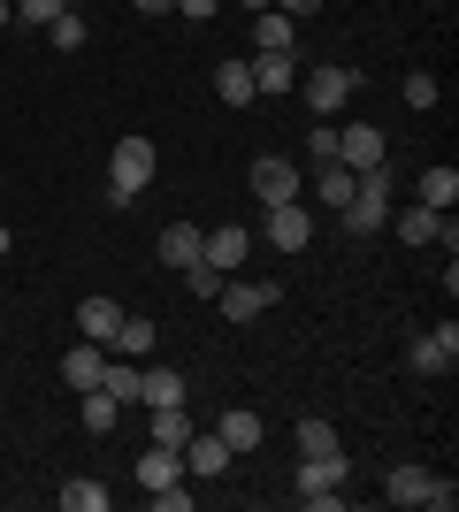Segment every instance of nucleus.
<instances>
[{"instance_id":"f257e3e1","label":"nucleus","mask_w":459,"mask_h":512,"mask_svg":"<svg viewBox=\"0 0 459 512\" xmlns=\"http://www.w3.org/2000/svg\"><path fill=\"white\" fill-rule=\"evenodd\" d=\"M337 222H345V237H383V222H391V169H360V192L337 207Z\"/></svg>"},{"instance_id":"f03ea898","label":"nucleus","mask_w":459,"mask_h":512,"mask_svg":"<svg viewBox=\"0 0 459 512\" xmlns=\"http://www.w3.org/2000/svg\"><path fill=\"white\" fill-rule=\"evenodd\" d=\"M146 184H153V146L146 138H115V153H108V207H131Z\"/></svg>"},{"instance_id":"7ed1b4c3","label":"nucleus","mask_w":459,"mask_h":512,"mask_svg":"<svg viewBox=\"0 0 459 512\" xmlns=\"http://www.w3.org/2000/svg\"><path fill=\"white\" fill-rule=\"evenodd\" d=\"M383 497H391V505H429V512H452L459 505V490H452V482H437L429 467H391V474H383Z\"/></svg>"},{"instance_id":"20e7f679","label":"nucleus","mask_w":459,"mask_h":512,"mask_svg":"<svg viewBox=\"0 0 459 512\" xmlns=\"http://www.w3.org/2000/svg\"><path fill=\"white\" fill-rule=\"evenodd\" d=\"M299 92H306V107H314V115H337V107L360 92V77H352L345 62H314V69H299Z\"/></svg>"},{"instance_id":"39448f33","label":"nucleus","mask_w":459,"mask_h":512,"mask_svg":"<svg viewBox=\"0 0 459 512\" xmlns=\"http://www.w3.org/2000/svg\"><path fill=\"white\" fill-rule=\"evenodd\" d=\"M337 482H345L337 467H322V459H299V474H291V497H299L306 512H337V505H345V497H337Z\"/></svg>"},{"instance_id":"423d86ee","label":"nucleus","mask_w":459,"mask_h":512,"mask_svg":"<svg viewBox=\"0 0 459 512\" xmlns=\"http://www.w3.org/2000/svg\"><path fill=\"white\" fill-rule=\"evenodd\" d=\"M337 161H345L352 176H360V169H391V146H383V130H375V123H352V130H337Z\"/></svg>"},{"instance_id":"0eeeda50","label":"nucleus","mask_w":459,"mask_h":512,"mask_svg":"<svg viewBox=\"0 0 459 512\" xmlns=\"http://www.w3.org/2000/svg\"><path fill=\"white\" fill-rule=\"evenodd\" d=\"M391 230L406 237V245H444V253L459 245L452 214H437V207H406V214H391Z\"/></svg>"},{"instance_id":"6e6552de","label":"nucleus","mask_w":459,"mask_h":512,"mask_svg":"<svg viewBox=\"0 0 459 512\" xmlns=\"http://www.w3.org/2000/svg\"><path fill=\"white\" fill-rule=\"evenodd\" d=\"M406 367L414 375H452L459 367V329L444 321V329H429V337H414V352H406Z\"/></svg>"},{"instance_id":"1a4fd4ad","label":"nucleus","mask_w":459,"mask_h":512,"mask_svg":"<svg viewBox=\"0 0 459 512\" xmlns=\"http://www.w3.org/2000/svg\"><path fill=\"white\" fill-rule=\"evenodd\" d=\"M245 253H253V230H245V222H222L215 237H199V260H207V268H222V276H238Z\"/></svg>"},{"instance_id":"9d476101","label":"nucleus","mask_w":459,"mask_h":512,"mask_svg":"<svg viewBox=\"0 0 459 512\" xmlns=\"http://www.w3.org/2000/svg\"><path fill=\"white\" fill-rule=\"evenodd\" d=\"M253 192H261V207H284V199H299V169L284 153H261L253 161Z\"/></svg>"},{"instance_id":"9b49d317","label":"nucleus","mask_w":459,"mask_h":512,"mask_svg":"<svg viewBox=\"0 0 459 512\" xmlns=\"http://www.w3.org/2000/svg\"><path fill=\"white\" fill-rule=\"evenodd\" d=\"M276 299H284L276 283H222V291H215V306H222L230 321H261V314H268Z\"/></svg>"},{"instance_id":"f8f14e48","label":"nucleus","mask_w":459,"mask_h":512,"mask_svg":"<svg viewBox=\"0 0 459 512\" xmlns=\"http://www.w3.org/2000/svg\"><path fill=\"white\" fill-rule=\"evenodd\" d=\"M253 54H299V16L261 8V16H253Z\"/></svg>"},{"instance_id":"ddd939ff","label":"nucleus","mask_w":459,"mask_h":512,"mask_svg":"<svg viewBox=\"0 0 459 512\" xmlns=\"http://www.w3.org/2000/svg\"><path fill=\"white\" fill-rule=\"evenodd\" d=\"M306 237H314V214H306L299 199L268 207V245H284V253H306Z\"/></svg>"},{"instance_id":"4468645a","label":"nucleus","mask_w":459,"mask_h":512,"mask_svg":"<svg viewBox=\"0 0 459 512\" xmlns=\"http://www.w3.org/2000/svg\"><path fill=\"white\" fill-rule=\"evenodd\" d=\"M299 459H322V467H337V474H352V459H345V444H337V428L314 413V421H299Z\"/></svg>"},{"instance_id":"2eb2a0df","label":"nucleus","mask_w":459,"mask_h":512,"mask_svg":"<svg viewBox=\"0 0 459 512\" xmlns=\"http://www.w3.org/2000/svg\"><path fill=\"white\" fill-rule=\"evenodd\" d=\"M100 367H108V344H69V360H62V383L77 390V398H85V390H100Z\"/></svg>"},{"instance_id":"dca6fc26","label":"nucleus","mask_w":459,"mask_h":512,"mask_svg":"<svg viewBox=\"0 0 459 512\" xmlns=\"http://www.w3.org/2000/svg\"><path fill=\"white\" fill-rule=\"evenodd\" d=\"M222 467H230V444H222L215 428H192V444H184V474H199V482H215Z\"/></svg>"},{"instance_id":"f3484780","label":"nucleus","mask_w":459,"mask_h":512,"mask_svg":"<svg viewBox=\"0 0 459 512\" xmlns=\"http://www.w3.org/2000/svg\"><path fill=\"white\" fill-rule=\"evenodd\" d=\"M253 92H261V100L299 92V54H253Z\"/></svg>"},{"instance_id":"a211bd4d","label":"nucleus","mask_w":459,"mask_h":512,"mask_svg":"<svg viewBox=\"0 0 459 512\" xmlns=\"http://www.w3.org/2000/svg\"><path fill=\"white\" fill-rule=\"evenodd\" d=\"M192 413H184V406H146V436H153V444H169V451H184V444H192Z\"/></svg>"},{"instance_id":"6ab92c4d","label":"nucleus","mask_w":459,"mask_h":512,"mask_svg":"<svg viewBox=\"0 0 459 512\" xmlns=\"http://www.w3.org/2000/svg\"><path fill=\"white\" fill-rule=\"evenodd\" d=\"M215 436L230 444V459H245V451H261V413H245V406H230L215 421Z\"/></svg>"},{"instance_id":"aec40b11","label":"nucleus","mask_w":459,"mask_h":512,"mask_svg":"<svg viewBox=\"0 0 459 512\" xmlns=\"http://www.w3.org/2000/svg\"><path fill=\"white\" fill-rule=\"evenodd\" d=\"M138 406H184V375L176 367H138Z\"/></svg>"},{"instance_id":"412c9836","label":"nucleus","mask_w":459,"mask_h":512,"mask_svg":"<svg viewBox=\"0 0 459 512\" xmlns=\"http://www.w3.org/2000/svg\"><path fill=\"white\" fill-rule=\"evenodd\" d=\"M215 100L222 107H253L261 92H253V62H222L215 69Z\"/></svg>"},{"instance_id":"4be33fe9","label":"nucleus","mask_w":459,"mask_h":512,"mask_svg":"<svg viewBox=\"0 0 459 512\" xmlns=\"http://www.w3.org/2000/svg\"><path fill=\"white\" fill-rule=\"evenodd\" d=\"M77 329H85L92 344H115V329H123V306H115V299H85V306H77Z\"/></svg>"},{"instance_id":"5701e85b","label":"nucleus","mask_w":459,"mask_h":512,"mask_svg":"<svg viewBox=\"0 0 459 512\" xmlns=\"http://www.w3.org/2000/svg\"><path fill=\"white\" fill-rule=\"evenodd\" d=\"M153 253L169 260V268H192V260H199V230H192V222H169V230L153 237Z\"/></svg>"},{"instance_id":"b1692460","label":"nucleus","mask_w":459,"mask_h":512,"mask_svg":"<svg viewBox=\"0 0 459 512\" xmlns=\"http://www.w3.org/2000/svg\"><path fill=\"white\" fill-rule=\"evenodd\" d=\"M176 474H184V451L146 444V459H138V482H146V490H161V482H176Z\"/></svg>"},{"instance_id":"393cba45","label":"nucleus","mask_w":459,"mask_h":512,"mask_svg":"<svg viewBox=\"0 0 459 512\" xmlns=\"http://www.w3.org/2000/svg\"><path fill=\"white\" fill-rule=\"evenodd\" d=\"M153 337H161V329H153V314H123V329H115V352H123V360H146Z\"/></svg>"},{"instance_id":"a878e982","label":"nucleus","mask_w":459,"mask_h":512,"mask_svg":"<svg viewBox=\"0 0 459 512\" xmlns=\"http://www.w3.org/2000/svg\"><path fill=\"white\" fill-rule=\"evenodd\" d=\"M421 207H437V214H452V207H459V169H444V161H437V169L421 176Z\"/></svg>"},{"instance_id":"bb28decb","label":"nucleus","mask_w":459,"mask_h":512,"mask_svg":"<svg viewBox=\"0 0 459 512\" xmlns=\"http://www.w3.org/2000/svg\"><path fill=\"white\" fill-rule=\"evenodd\" d=\"M352 192H360V176H352V169H345V161H322V207H329V214H337V207H345V199H352Z\"/></svg>"},{"instance_id":"cd10ccee","label":"nucleus","mask_w":459,"mask_h":512,"mask_svg":"<svg viewBox=\"0 0 459 512\" xmlns=\"http://www.w3.org/2000/svg\"><path fill=\"white\" fill-rule=\"evenodd\" d=\"M100 390H108L115 406H138V367H123V360H108V367H100Z\"/></svg>"},{"instance_id":"c85d7f7f","label":"nucleus","mask_w":459,"mask_h":512,"mask_svg":"<svg viewBox=\"0 0 459 512\" xmlns=\"http://www.w3.org/2000/svg\"><path fill=\"white\" fill-rule=\"evenodd\" d=\"M62 512H108V490H100L92 474H77V482L62 490Z\"/></svg>"},{"instance_id":"c756f323","label":"nucleus","mask_w":459,"mask_h":512,"mask_svg":"<svg viewBox=\"0 0 459 512\" xmlns=\"http://www.w3.org/2000/svg\"><path fill=\"white\" fill-rule=\"evenodd\" d=\"M115 421H123V406H115L108 390H85V428H92V436H108Z\"/></svg>"},{"instance_id":"7c9ffc66","label":"nucleus","mask_w":459,"mask_h":512,"mask_svg":"<svg viewBox=\"0 0 459 512\" xmlns=\"http://www.w3.org/2000/svg\"><path fill=\"white\" fill-rule=\"evenodd\" d=\"M46 39L62 46V54H77V46H85V16H77V8H62V16L46 23Z\"/></svg>"},{"instance_id":"2f4dec72","label":"nucleus","mask_w":459,"mask_h":512,"mask_svg":"<svg viewBox=\"0 0 459 512\" xmlns=\"http://www.w3.org/2000/svg\"><path fill=\"white\" fill-rule=\"evenodd\" d=\"M176 276L192 283V299H215L222 283H230V276H222V268H207V260H192V268H176Z\"/></svg>"},{"instance_id":"473e14b6","label":"nucleus","mask_w":459,"mask_h":512,"mask_svg":"<svg viewBox=\"0 0 459 512\" xmlns=\"http://www.w3.org/2000/svg\"><path fill=\"white\" fill-rule=\"evenodd\" d=\"M398 92H406V107H437V77H429V69H414Z\"/></svg>"},{"instance_id":"72a5a7b5","label":"nucleus","mask_w":459,"mask_h":512,"mask_svg":"<svg viewBox=\"0 0 459 512\" xmlns=\"http://www.w3.org/2000/svg\"><path fill=\"white\" fill-rule=\"evenodd\" d=\"M62 8H69V0H16V16H23V23H54Z\"/></svg>"},{"instance_id":"f704fd0d","label":"nucleus","mask_w":459,"mask_h":512,"mask_svg":"<svg viewBox=\"0 0 459 512\" xmlns=\"http://www.w3.org/2000/svg\"><path fill=\"white\" fill-rule=\"evenodd\" d=\"M153 505H161V512H192V490H184V482H161V490H153Z\"/></svg>"},{"instance_id":"c9c22d12","label":"nucleus","mask_w":459,"mask_h":512,"mask_svg":"<svg viewBox=\"0 0 459 512\" xmlns=\"http://www.w3.org/2000/svg\"><path fill=\"white\" fill-rule=\"evenodd\" d=\"M215 8H222V0H176V16H192V23H207Z\"/></svg>"},{"instance_id":"e433bc0d","label":"nucleus","mask_w":459,"mask_h":512,"mask_svg":"<svg viewBox=\"0 0 459 512\" xmlns=\"http://www.w3.org/2000/svg\"><path fill=\"white\" fill-rule=\"evenodd\" d=\"M276 8H284V16H314V8H322V0H276Z\"/></svg>"},{"instance_id":"4c0bfd02","label":"nucleus","mask_w":459,"mask_h":512,"mask_svg":"<svg viewBox=\"0 0 459 512\" xmlns=\"http://www.w3.org/2000/svg\"><path fill=\"white\" fill-rule=\"evenodd\" d=\"M131 8L138 16H161V8H176V0H131Z\"/></svg>"},{"instance_id":"58836bf2","label":"nucleus","mask_w":459,"mask_h":512,"mask_svg":"<svg viewBox=\"0 0 459 512\" xmlns=\"http://www.w3.org/2000/svg\"><path fill=\"white\" fill-rule=\"evenodd\" d=\"M8 16H16V0H0V31H8Z\"/></svg>"},{"instance_id":"ea45409f","label":"nucleus","mask_w":459,"mask_h":512,"mask_svg":"<svg viewBox=\"0 0 459 512\" xmlns=\"http://www.w3.org/2000/svg\"><path fill=\"white\" fill-rule=\"evenodd\" d=\"M8 245H16V237H8V222H0V260H8Z\"/></svg>"},{"instance_id":"a19ab883","label":"nucleus","mask_w":459,"mask_h":512,"mask_svg":"<svg viewBox=\"0 0 459 512\" xmlns=\"http://www.w3.org/2000/svg\"><path fill=\"white\" fill-rule=\"evenodd\" d=\"M245 8H253V16H261V8H276V0H245Z\"/></svg>"}]
</instances>
